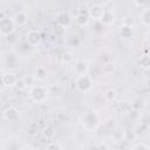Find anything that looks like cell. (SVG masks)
<instances>
[{
    "label": "cell",
    "mask_w": 150,
    "mask_h": 150,
    "mask_svg": "<svg viewBox=\"0 0 150 150\" xmlns=\"http://www.w3.org/2000/svg\"><path fill=\"white\" fill-rule=\"evenodd\" d=\"M30 96L35 102H43L47 98V91L41 86H34L30 90Z\"/></svg>",
    "instance_id": "obj_1"
},
{
    "label": "cell",
    "mask_w": 150,
    "mask_h": 150,
    "mask_svg": "<svg viewBox=\"0 0 150 150\" xmlns=\"http://www.w3.org/2000/svg\"><path fill=\"white\" fill-rule=\"evenodd\" d=\"M14 30V21L11 18L0 19V33L2 35H8Z\"/></svg>",
    "instance_id": "obj_2"
},
{
    "label": "cell",
    "mask_w": 150,
    "mask_h": 150,
    "mask_svg": "<svg viewBox=\"0 0 150 150\" xmlns=\"http://www.w3.org/2000/svg\"><path fill=\"white\" fill-rule=\"evenodd\" d=\"M91 79L86 74V75H80L76 80V87L81 90V91H88L91 88Z\"/></svg>",
    "instance_id": "obj_3"
},
{
    "label": "cell",
    "mask_w": 150,
    "mask_h": 150,
    "mask_svg": "<svg viewBox=\"0 0 150 150\" xmlns=\"http://www.w3.org/2000/svg\"><path fill=\"white\" fill-rule=\"evenodd\" d=\"M1 81H2V83L5 86L12 87V86H15L18 83V77L13 73H5L2 75V77H1Z\"/></svg>",
    "instance_id": "obj_4"
},
{
    "label": "cell",
    "mask_w": 150,
    "mask_h": 150,
    "mask_svg": "<svg viewBox=\"0 0 150 150\" xmlns=\"http://www.w3.org/2000/svg\"><path fill=\"white\" fill-rule=\"evenodd\" d=\"M40 39H41V36H40V33L38 30L33 29V30H29L28 34H27V42L30 46H35L36 43H39Z\"/></svg>",
    "instance_id": "obj_5"
},
{
    "label": "cell",
    "mask_w": 150,
    "mask_h": 150,
    "mask_svg": "<svg viewBox=\"0 0 150 150\" xmlns=\"http://www.w3.org/2000/svg\"><path fill=\"white\" fill-rule=\"evenodd\" d=\"M103 12H104V9L100 5H94L89 9V15L88 16H90L93 19H96V20H100L101 16H102V14H103Z\"/></svg>",
    "instance_id": "obj_6"
},
{
    "label": "cell",
    "mask_w": 150,
    "mask_h": 150,
    "mask_svg": "<svg viewBox=\"0 0 150 150\" xmlns=\"http://www.w3.org/2000/svg\"><path fill=\"white\" fill-rule=\"evenodd\" d=\"M74 70L76 71V74L80 75H86L87 70H88V63L86 61H79L74 64Z\"/></svg>",
    "instance_id": "obj_7"
},
{
    "label": "cell",
    "mask_w": 150,
    "mask_h": 150,
    "mask_svg": "<svg viewBox=\"0 0 150 150\" xmlns=\"http://www.w3.org/2000/svg\"><path fill=\"white\" fill-rule=\"evenodd\" d=\"M4 115H5V117H6L7 120H9V121H15V120L19 117V111H18L14 107H9V108H7V109L5 110Z\"/></svg>",
    "instance_id": "obj_8"
},
{
    "label": "cell",
    "mask_w": 150,
    "mask_h": 150,
    "mask_svg": "<svg viewBox=\"0 0 150 150\" xmlns=\"http://www.w3.org/2000/svg\"><path fill=\"white\" fill-rule=\"evenodd\" d=\"M100 20H101L103 23L109 25V23L112 22V20H114V14H112V12H110V11H104Z\"/></svg>",
    "instance_id": "obj_9"
},
{
    "label": "cell",
    "mask_w": 150,
    "mask_h": 150,
    "mask_svg": "<svg viewBox=\"0 0 150 150\" xmlns=\"http://www.w3.org/2000/svg\"><path fill=\"white\" fill-rule=\"evenodd\" d=\"M35 76H33V75H27V76H25L23 79H22V83L25 84V87H34L35 86Z\"/></svg>",
    "instance_id": "obj_10"
},
{
    "label": "cell",
    "mask_w": 150,
    "mask_h": 150,
    "mask_svg": "<svg viewBox=\"0 0 150 150\" xmlns=\"http://www.w3.org/2000/svg\"><path fill=\"white\" fill-rule=\"evenodd\" d=\"M27 15L23 13V12H20L15 15V22L19 25V26H23L26 22H27Z\"/></svg>",
    "instance_id": "obj_11"
},
{
    "label": "cell",
    "mask_w": 150,
    "mask_h": 150,
    "mask_svg": "<svg viewBox=\"0 0 150 150\" xmlns=\"http://www.w3.org/2000/svg\"><path fill=\"white\" fill-rule=\"evenodd\" d=\"M102 70H103V73H104V74H107V75L111 74V73L115 70V64H114V62H110V61H109V62L104 63V66H103Z\"/></svg>",
    "instance_id": "obj_12"
},
{
    "label": "cell",
    "mask_w": 150,
    "mask_h": 150,
    "mask_svg": "<svg viewBox=\"0 0 150 150\" xmlns=\"http://www.w3.org/2000/svg\"><path fill=\"white\" fill-rule=\"evenodd\" d=\"M42 135L46 137V138H48V139H50L54 135H55V132H54V129L50 127V125H47L43 130H42Z\"/></svg>",
    "instance_id": "obj_13"
},
{
    "label": "cell",
    "mask_w": 150,
    "mask_h": 150,
    "mask_svg": "<svg viewBox=\"0 0 150 150\" xmlns=\"http://www.w3.org/2000/svg\"><path fill=\"white\" fill-rule=\"evenodd\" d=\"M46 77H47V70H46V68H43V67H39V68H38V70H36L35 79L45 80Z\"/></svg>",
    "instance_id": "obj_14"
},
{
    "label": "cell",
    "mask_w": 150,
    "mask_h": 150,
    "mask_svg": "<svg viewBox=\"0 0 150 150\" xmlns=\"http://www.w3.org/2000/svg\"><path fill=\"white\" fill-rule=\"evenodd\" d=\"M88 18H89L88 15H84V14H79V15H77V18H76V21H77V22H79L81 26H83V25H86V23L88 22V20H89Z\"/></svg>",
    "instance_id": "obj_15"
},
{
    "label": "cell",
    "mask_w": 150,
    "mask_h": 150,
    "mask_svg": "<svg viewBox=\"0 0 150 150\" xmlns=\"http://www.w3.org/2000/svg\"><path fill=\"white\" fill-rule=\"evenodd\" d=\"M115 96H116V91H115V90H112V89L107 90V91H105V94H104V98H105V100H108V101H112V100L115 98Z\"/></svg>",
    "instance_id": "obj_16"
},
{
    "label": "cell",
    "mask_w": 150,
    "mask_h": 150,
    "mask_svg": "<svg viewBox=\"0 0 150 150\" xmlns=\"http://www.w3.org/2000/svg\"><path fill=\"white\" fill-rule=\"evenodd\" d=\"M46 150H61V146H60L57 143L52 142V143H49V144L46 146Z\"/></svg>",
    "instance_id": "obj_17"
},
{
    "label": "cell",
    "mask_w": 150,
    "mask_h": 150,
    "mask_svg": "<svg viewBox=\"0 0 150 150\" xmlns=\"http://www.w3.org/2000/svg\"><path fill=\"white\" fill-rule=\"evenodd\" d=\"M148 15H149V9L148 8H145V11H144V19H143V21H144V23L148 26L149 25V21H148Z\"/></svg>",
    "instance_id": "obj_18"
},
{
    "label": "cell",
    "mask_w": 150,
    "mask_h": 150,
    "mask_svg": "<svg viewBox=\"0 0 150 150\" xmlns=\"http://www.w3.org/2000/svg\"><path fill=\"white\" fill-rule=\"evenodd\" d=\"M21 150H39V149H30L29 148V149H21Z\"/></svg>",
    "instance_id": "obj_19"
}]
</instances>
